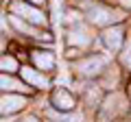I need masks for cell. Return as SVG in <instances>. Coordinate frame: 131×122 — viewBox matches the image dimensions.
Masks as SVG:
<instances>
[{"label": "cell", "instance_id": "1", "mask_svg": "<svg viewBox=\"0 0 131 122\" xmlns=\"http://www.w3.org/2000/svg\"><path fill=\"white\" fill-rule=\"evenodd\" d=\"M88 18H90V22L96 24V26H105V24H112V22H116V20H120L118 13H114L107 7H92L90 13H88Z\"/></svg>", "mask_w": 131, "mask_h": 122}, {"label": "cell", "instance_id": "2", "mask_svg": "<svg viewBox=\"0 0 131 122\" xmlns=\"http://www.w3.org/2000/svg\"><path fill=\"white\" fill-rule=\"evenodd\" d=\"M13 13H18V15H22V18H26L28 22H33V24H44V22H46V18H44L42 11L33 9V7L26 5V2H15V5H13Z\"/></svg>", "mask_w": 131, "mask_h": 122}, {"label": "cell", "instance_id": "3", "mask_svg": "<svg viewBox=\"0 0 131 122\" xmlns=\"http://www.w3.org/2000/svg\"><path fill=\"white\" fill-rule=\"evenodd\" d=\"M103 66H105V59H103V57H90V59H83V61L77 63V70H79L81 74L92 76V74H96V72H101V68H103Z\"/></svg>", "mask_w": 131, "mask_h": 122}, {"label": "cell", "instance_id": "4", "mask_svg": "<svg viewBox=\"0 0 131 122\" xmlns=\"http://www.w3.org/2000/svg\"><path fill=\"white\" fill-rule=\"evenodd\" d=\"M26 105L22 96H2L0 98V113H15Z\"/></svg>", "mask_w": 131, "mask_h": 122}, {"label": "cell", "instance_id": "5", "mask_svg": "<svg viewBox=\"0 0 131 122\" xmlns=\"http://www.w3.org/2000/svg\"><path fill=\"white\" fill-rule=\"evenodd\" d=\"M103 42H105V46H107L109 50H114V52H116L118 48L122 46V28H120V26L107 28V31L103 33Z\"/></svg>", "mask_w": 131, "mask_h": 122}, {"label": "cell", "instance_id": "6", "mask_svg": "<svg viewBox=\"0 0 131 122\" xmlns=\"http://www.w3.org/2000/svg\"><path fill=\"white\" fill-rule=\"evenodd\" d=\"M22 79L33 87H42V89L48 87V79L44 74H39L37 70H33V68H22Z\"/></svg>", "mask_w": 131, "mask_h": 122}, {"label": "cell", "instance_id": "7", "mask_svg": "<svg viewBox=\"0 0 131 122\" xmlns=\"http://www.w3.org/2000/svg\"><path fill=\"white\" fill-rule=\"evenodd\" d=\"M52 105H55L59 111H70L74 107V98H72L66 89H57L55 94H52Z\"/></svg>", "mask_w": 131, "mask_h": 122}, {"label": "cell", "instance_id": "8", "mask_svg": "<svg viewBox=\"0 0 131 122\" xmlns=\"http://www.w3.org/2000/svg\"><path fill=\"white\" fill-rule=\"evenodd\" d=\"M31 57H33V63H35L39 70H52V68H55V57H52V52L35 50Z\"/></svg>", "mask_w": 131, "mask_h": 122}, {"label": "cell", "instance_id": "9", "mask_svg": "<svg viewBox=\"0 0 131 122\" xmlns=\"http://www.w3.org/2000/svg\"><path fill=\"white\" fill-rule=\"evenodd\" d=\"M0 89H2V92H26L24 83L11 79L9 74H0Z\"/></svg>", "mask_w": 131, "mask_h": 122}, {"label": "cell", "instance_id": "10", "mask_svg": "<svg viewBox=\"0 0 131 122\" xmlns=\"http://www.w3.org/2000/svg\"><path fill=\"white\" fill-rule=\"evenodd\" d=\"M11 24H13L15 28H18V31H22V33H28V35H33V37H37V39H42V37H48V35H42V33H37V31H33L31 26H28V24H24L22 20L18 18V15H11Z\"/></svg>", "mask_w": 131, "mask_h": 122}, {"label": "cell", "instance_id": "11", "mask_svg": "<svg viewBox=\"0 0 131 122\" xmlns=\"http://www.w3.org/2000/svg\"><path fill=\"white\" fill-rule=\"evenodd\" d=\"M0 70H5V72H15L18 70V59H15V57H0Z\"/></svg>", "mask_w": 131, "mask_h": 122}, {"label": "cell", "instance_id": "12", "mask_svg": "<svg viewBox=\"0 0 131 122\" xmlns=\"http://www.w3.org/2000/svg\"><path fill=\"white\" fill-rule=\"evenodd\" d=\"M88 42L90 37L85 35V31H72L70 33V44H74V46H85Z\"/></svg>", "mask_w": 131, "mask_h": 122}, {"label": "cell", "instance_id": "13", "mask_svg": "<svg viewBox=\"0 0 131 122\" xmlns=\"http://www.w3.org/2000/svg\"><path fill=\"white\" fill-rule=\"evenodd\" d=\"M22 122H37V118H33V116H28L26 120H22Z\"/></svg>", "mask_w": 131, "mask_h": 122}, {"label": "cell", "instance_id": "14", "mask_svg": "<svg viewBox=\"0 0 131 122\" xmlns=\"http://www.w3.org/2000/svg\"><path fill=\"white\" fill-rule=\"evenodd\" d=\"M120 2H122L125 7H131V0H120Z\"/></svg>", "mask_w": 131, "mask_h": 122}, {"label": "cell", "instance_id": "15", "mask_svg": "<svg viewBox=\"0 0 131 122\" xmlns=\"http://www.w3.org/2000/svg\"><path fill=\"white\" fill-rule=\"evenodd\" d=\"M2 48H5V39L0 37V52H2Z\"/></svg>", "mask_w": 131, "mask_h": 122}, {"label": "cell", "instance_id": "16", "mask_svg": "<svg viewBox=\"0 0 131 122\" xmlns=\"http://www.w3.org/2000/svg\"><path fill=\"white\" fill-rule=\"evenodd\" d=\"M31 2H35V5H42V2H46V0H31Z\"/></svg>", "mask_w": 131, "mask_h": 122}, {"label": "cell", "instance_id": "17", "mask_svg": "<svg viewBox=\"0 0 131 122\" xmlns=\"http://www.w3.org/2000/svg\"><path fill=\"white\" fill-rule=\"evenodd\" d=\"M129 68H131V61H129Z\"/></svg>", "mask_w": 131, "mask_h": 122}]
</instances>
